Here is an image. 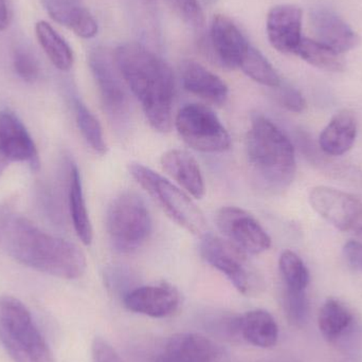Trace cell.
Instances as JSON below:
<instances>
[{
	"mask_svg": "<svg viewBox=\"0 0 362 362\" xmlns=\"http://www.w3.org/2000/svg\"><path fill=\"white\" fill-rule=\"evenodd\" d=\"M114 57L151 127L159 133L171 131L175 80L167 62L138 42L120 45Z\"/></svg>",
	"mask_w": 362,
	"mask_h": 362,
	"instance_id": "2",
	"label": "cell"
},
{
	"mask_svg": "<svg viewBox=\"0 0 362 362\" xmlns=\"http://www.w3.org/2000/svg\"><path fill=\"white\" fill-rule=\"evenodd\" d=\"M202 259L223 274L243 295L252 293L257 284L248 255L226 238L204 234L200 243Z\"/></svg>",
	"mask_w": 362,
	"mask_h": 362,
	"instance_id": "9",
	"label": "cell"
},
{
	"mask_svg": "<svg viewBox=\"0 0 362 362\" xmlns=\"http://www.w3.org/2000/svg\"><path fill=\"white\" fill-rule=\"evenodd\" d=\"M88 64L104 110L115 122H125L129 116V99L114 54L107 49L97 47L89 52Z\"/></svg>",
	"mask_w": 362,
	"mask_h": 362,
	"instance_id": "8",
	"label": "cell"
},
{
	"mask_svg": "<svg viewBox=\"0 0 362 362\" xmlns=\"http://www.w3.org/2000/svg\"><path fill=\"white\" fill-rule=\"evenodd\" d=\"M124 306L136 314L151 318H165L180 308V295L177 289L168 283L144 285L125 295Z\"/></svg>",
	"mask_w": 362,
	"mask_h": 362,
	"instance_id": "13",
	"label": "cell"
},
{
	"mask_svg": "<svg viewBox=\"0 0 362 362\" xmlns=\"http://www.w3.org/2000/svg\"><path fill=\"white\" fill-rule=\"evenodd\" d=\"M106 229L112 246L120 253H132L148 240L152 219L137 194L125 192L115 198L106 215Z\"/></svg>",
	"mask_w": 362,
	"mask_h": 362,
	"instance_id": "6",
	"label": "cell"
},
{
	"mask_svg": "<svg viewBox=\"0 0 362 362\" xmlns=\"http://www.w3.org/2000/svg\"><path fill=\"white\" fill-rule=\"evenodd\" d=\"M238 331L245 341L257 348H272L279 339L278 323L267 310H250L238 317Z\"/></svg>",
	"mask_w": 362,
	"mask_h": 362,
	"instance_id": "21",
	"label": "cell"
},
{
	"mask_svg": "<svg viewBox=\"0 0 362 362\" xmlns=\"http://www.w3.org/2000/svg\"><path fill=\"white\" fill-rule=\"evenodd\" d=\"M53 21L74 31L89 12L81 0H42Z\"/></svg>",
	"mask_w": 362,
	"mask_h": 362,
	"instance_id": "29",
	"label": "cell"
},
{
	"mask_svg": "<svg viewBox=\"0 0 362 362\" xmlns=\"http://www.w3.org/2000/svg\"><path fill=\"white\" fill-rule=\"evenodd\" d=\"M11 213L10 204H0V231H1L2 225H4V221L6 217Z\"/></svg>",
	"mask_w": 362,
	"mask_h": 362,
	"instance_id": "37",
	"label": "cell"
},
{
	"mask_svg": "<svg viewBox=\"0 0 362 362\" xmlns=\"http://www.w3.org/2000/svg\"><path fill=\"white\" fill-rule=\"evenodd\" d=\"M215 221L226 240L248 255L265 252L272 246L266 230L244 209L223 206L216 213Z\"/></svg>",
	"mask_w": 362,
	"mask_h": 362,
	"instance_id": "10",
	"label": "cell"
},
{
	"mask_svg": "<svg viewBox=\"0 0 362 362\" xmlns=\"http://www.w3.org/2000/svg\"><path fill=\"white\" fill-rule=\"evenodd\" d=\"M74 112L76 124L85 141L97 154L105 155L107 146L99 120L81 100H74Z\"/></svg>",
	"mask_w": 362,
	"mask_h": 362,
	"instance_id": "27",
	"label": "cell"
},
{
	"mask_svg": "<svg viewBox=\"0 0 362 362\" xmlns=\"http://www.w3.org/2000/svg\"><path fill=\"white\" fill-rule=\"evenodd\" d=\"M0 243L17 263L55 278L76 280L86 270V257L76 245L42 231L12 212L2 225Z\"/></svg>",
	"mask_w": 362,
	"mask_h": 362,
	"instance_id": "1",
	"label": "cell"
},
{
	"mask_svg": "<svg viewBox=\"0 0 362 362\" xmlns=\"http://www.w3.org/2000/svg\"><path fill=\"white\" fill-rule=\"evenodd\" d=\"M281 276L285 289L295 291H306L310 284V272L297 253L284 251L279 261Z\"/></svg>",
	"mask_w": 362,
	"mask_h": 362,
	"instance_id": "28",
	"label": "cell"
},
{
	"mask_svg": "<svg viewBox=\"0 0 362 362\" xmlns=\"http://www.w3.org/2000/svg\"><path fill=\"white\" fill-rule=\"evenodd\" d=\"M346 263L355 272H362V242L350 240L344 247Z\"/></svg>",
	"mask_w": 362,
	"mask_h": 362,
	"instance_id": "35",
	"label": "cell"
},
{
	"mask_svg": "<svg viewBox=\"0 0 362 362\" xmlns=\"http://www.w3.org/2000/svg\"><path fill=\"white\" fill-rule=\"evenodd\" d=\"M319 329L329 344H338L352 333L355 327L353 313L339 300L329 298L319 313Z\"/></svg>",
	"mask_w": 362,
	"mask_h": 362,
	"instance_id": "22",
	"label": "cell"
},
{
	"mask_svg": "<svg viewBox=\"0 0 362 362\" xmlns=\"http://www.w3.org/2000/svg\"><path fill=\"white\" fill-rule=\"evenodd\" d=\"M310 21L315 40L340 54L353 50L361 42L358 34L331 8H314L310 13Z\"/></svg>",
	"mask_w": 362,
	"mask_h": 362,
	"instance_id": "17",
	"label": "cell"
},
{
	"mask_svg": "<svg viewBox=\"0 0 362 362\" xmlns=\"http://www.w3.org/2000/svg\"><path fill=\"white\" fill-rule=\"evenodd\" d=\"M36 37L51 63L62 71H68L74 65V52L68 42L57 33V30L45 21L35 25Z\"/></svg>",
	"mask_w": 362,
	"mask_h": 362,
	"instance_id": "24",
	"label": "cell"
},
{
	"mask_svg": "<svg viewBox=\"0 0 362 362\" xmlns=\"http://www.w3.org/2000/svg\"><path fill=\"white\" fill-rule=\"evenodd\" d=\"M283 304L287 319L293 327H302L306 325L310 315V303L306 291L284 289Z\"/></svg>",
	"mask_w": 362,
	"mask_h": 362,
	"instance_id": "30",
	"label": "cell"
},
{
	"mask_svg": "<svg viewBox=\"0 0 362 362\" xmlns=\"http://www.w3.org/2000/svg\"><path fill=\"white\" fill-rule=\"evenodd\" d=\"M180 78L185 90L215 105L226 103L229 95L227 84L197 62L187 59L180 64Z\"/></svg>",
	"mask_w": 362,
	"mask_h": 362,
	"instance_id": "18",
	"label": "cell"
},
{
	"mask_svg": "<svg viewBox=\"0 0 362 362\" xmlns=\"http://www.w3.org/2000/svg\"><path fill=\"white\" fill-rule=\"evenodd\" d=\"M211 42L215 59L228 69L240 68L251 45L238 25L225 15H216L211 23Z\"/></svg>",
	"mask_w": 362,
	"mask_h": 362,
	"instance_id": "16",
	"label": "cell"
},
{
	"mask_svg": "<svg viewBox=\"0 0 362 362\" xmlns=\"http://www.w3.org/2000/svg\"><path fill=\"white\" fill-rule=\"evenodd\" d=\"M276 89L278 90L276 95H278L279 102L283 107L296 114H300L305 110V99L297 88L281 82Z\"/></svg>",
	"mask_w": 362,
	"mask_h": 362,
	"instance_id": "32",
	"label": "cell"
},
{
	"mask_svg": "<svg viewBox=\"0 0 362 362\" xmlns=\"http://www.w3.org/2000/svg\"><path fill=\"white\" fill-rule=\"evenodd\" d=\"M312 208L340 231H356L362 227V202L356 196L325 185L310 193Z\"/></svg>",
	"mask_w": 362,
	"mask_h": 362,
	"instance_id": "11",
	"label": "cell"
},
{
	"mask_svg": "<svg viewBox=\"0 0 362 362\" xmlns=\"http://www.w3.org/2000/svg\"><path fill=\"white\" fill-rule=\"evenodd\" d=\"M12 21V10L8 0H0V32L6 31Z\"/></svg>",
	"mask_w": 362,
	"mask_h": 362,
	"instance_id": "36",
	"label": "cell"
},
{
	"mask_svg": "<svg viewBox=\"0 0 362 362\" xmlns=\"http://www.w3.org/2000/svg\"><path fill=\"white\" fill-rule=\"evenodd\" d=\"M295 55L310 65L327 72H341L346 69L344 55L332 50L313 38L303 37Z\"/></svg>",
	"mask_w": 362,
	"mask_h": 362,
	"instance_id": "25",
	"label": "cell"
},
{
	"mask_svg": "<svg viewBox=\"0 0 362 362\" xmlns=\"http://www.w3.org/2000/svg\"><path fill=\"white\" fill-rule=\"evenodd\" d=\"M13 68L17 76L27 83H33L40 76V65L33 53L23 47L13 52Z\"/></svg>",
	"mask_w": 362,
	"mask_h": 362,
	"instance_id": "31",
	"label": "cell"
},
{
	"mask_svg": "<svg viewBox=\"0 0 362 362\" xmlns=\"http://www.w3.org/2000/svg\"><path fill=\"white\" fill-rule=\"evenodd\" d=\"M93 362H125L116 349L102 337H95L91 346Z\"/></svg>",
	"mask_w": 362,
	"mask_h": 362,
	"instance_id": "34",
	"label": "cell"
},
{
	"mask_svg": "<svg viewBox=\"0 0 362 362\" xmlns=\"http://www.w3.org/2000/svg\"><path fill=\"white\" fill-rule=\"evenodd\" d=\"M355 232H356L357 238L362 242V227L359 228V229L356 230Z\"/></svg>",
	"mask_w": 362,
	"mask_h": 362,
	"instance_id": "38",
	"label": "cell"
},
{
	"mask_svg": "<svg viewBox=\"0 0 362 362\" xmlns=\"http://www.w3.org/2000/svg\"><path fill=\"white\" fill-rule=\"evenodd\" d=\"M161 167L189 195L202 199L206 193L202 170L196 159L185 150H170L161 156Z\"/></svg>",
	"mask_w": 362,
	"mask_h": 362,
	"instance_id": "20",
	"label": "cell"
},
{
	"mask_svg": "<svg viewBox=\"0 0 362 362\" xmlns=\"http://www.w3.org/2000/svg\"><path fill=\"white\" fill-rule=\"evenodd\" d=\"M12 163H28L37 169L35 144L23 123L8 110L0 112V176Z\"/></svg>",
	"mask_w": 362,
	"mask_h": 362,
	"instance_id": "12",
	"label": "cell"
},
{
	"mask_svg": "<svg viewBox=\"0 0 362 362\" xmlns=\"http://www.w3.org/2000/svg\"><path fill=\"white\" fill-rule=\"evenodd\" d=\"M68 196H69L70 216H71L74 230L83 244L90 245L93 242V227H91L84 194H83L80 172L74 165L70 168Z\"/></svg>",
	"mask_w": 362,
	"mask_h": 362,
	"instance_id": "23",
	"label": "cell"
},
{
	"mask_svg": "<svg viewBox=\"0 0 362 362\" xmlns=\"http://www.w3.org/2000/svg\"><path fill=\"white\" fill-rule=\"evenodd\" d=\"M129 173L172 221L194 235L206 234L204 214L180 187L141 163H132Z\"/></svg>",
	"mask_w": 362,
	"mask_h": 362,
	"instance_id": "5",
	"label": "cell"
},
{
	"mask_svg": "<svg viewBox=\"0 0 362 362\" xmlns=\"http://www.w3.org/2000/svg\"><path fill=\"white\" fill-rule=\"evenodd\" d=\"M357 132L358 123L355 112L339 110L320 134L319 146L327 156H342L354 146Z\"/></svg>",
	"mask_w": 362,
	"mask_h": 362,
	"instance_id": "19",
	"label": "cell"
},
{
	"mask_svg": "<svg viewBox=\"0 0 362 362\" xmlns=\"http://www.w3.org/2000/svg\"><path fill=\"white\" fill-rule=\"evenodd\" d=\"M303 12L293 4L274 6L267 15L266 31L270 45L285 54H295L301 42Z\"/></svg>",
	"mask_w": 362,
	"mask_h": 362,
	"instance_id": "14",
	"label": "cell"
},
{
	"mask_svg": "<svg viewBox=\"0 0 362 362\" xmlns=\"http://www.w3.org/2000/svg\"><path fill=\"white\" fill-rule=\"evenodd\" d=\"M216 357V346L206 336L178 333L165 340L150 362H214Z\"/></svg>",
	"mask_w": 362,
	"mask_h": 362,
	"instance_id": "15",
	"label": "cell"
},
{
	"mask_svg": "<svg viewBox=\"0 0 362 362\" xmlns=\"http://www.w3.org/2000/svg\"><path fill=\"white\" fill-rule=\"evenodd\" d=\"M0 344L13 362H55L27 306L11 296L0 297Z\"/></svg>",
	"mask_w": 362,
	"mask_h": 362,
	"instance_id": "4",
	"label": "cell"
},
{
	"mask_svg": "<svg viewBox=\"0 0 362 362\" xmlns=\"http://www.w3.org/2000/svg\"><path fill=\"white\" fill-rule=\"evenodd\" d=\"M247 157L253 175L266 189L282 191L295 178L293 144L272 121L262 115H255L251 120Z\"/></svg>",
	"mask_w": 362,
	"mask_h": 362,
	"instance_id": "3",
	"label": "cell"
},
{
	"mask_svg": "<svg viewBox=\"0 0 362 362\" xmlns=\"http://www.w3.org/2000/svg\"><path fill=\"white\" fill-rule=\"evenodd\" d=\"M172 4L185 23L192 27H202L204 16L198 0H172Z\"/></svg>",
	"mask_w": 362,
	"mask_h": 362,
	"instance_id": "33",
	"label": "cell"
},
{
	"mask_svg": "<svg viewBox=\"0 0 362 362\" xmlns=\"http://www.w3.org/2000/svg\"><path fill=\"white\" fill-rule=\"evenodd\" d=\"M175 127L181 139L202 153L229 150L231 138L218 117L208 106L187 104L178 112Z\"/></svg>",
	"mask_w": 362,
	"mask_h": 362,
	"instance_id": "7",
	"label": "cell"
},
{
	"mask_svg": "<svg viewBox=\"0 0 362 362\" xmlns=\"http://www.w3.org/2000/svg\"><path fill=\"white\" fill-rule=\"evenodd\" d=\"M238 69L264 86L276 88L282 82L280 76L269 61L252 46L247 51Z\"/></svg>",
	"mask_w": 362,
	"mask_h": 362,
	"instance_id": "26",
	"label": "cell"
}]
</instances>
